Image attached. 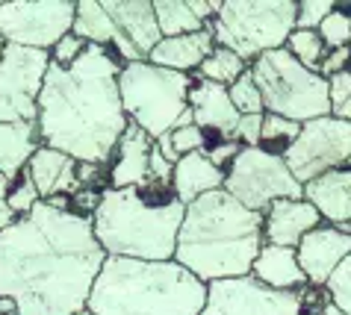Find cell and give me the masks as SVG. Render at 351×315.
<instances>
[{
	"instance_id": "cell-1",
	"label": "cell",
	"mask_w": 351,
	"mask_h": 315,
	"mask_svg": "<svg viewBox=\"0 0 351 315\" xmlns=\"http://www.w3.org/2000/svg\"><path fill=\"white\" fill-rule=\"evenodd\" d=\"M104 260L86 215L38 201L0 233V298L15 315H77Z\"/></svg>"
},
{
	"instance_id": "cell-2",
	"label": "cell",
	"mask_w": 351,
	"mask_h": 315,
	"mask_svg": "<svg viewBox=\"0 0 351 315\" xmlns=\"http://www.w3.org/2000/svg\"><path fill=\"white\" fill-rule=\"evenodd\" d=\"M119 68V59L97 45H86V51L65 68L47 65L36 101L38 142L74 162H110L128 127L115 83Z\"/></svg>"
},
{
	"instance_id": "cell-3",
	"label": "cell",
	"mask_w": 351,
	"mask_h": 315,
	"mask_svg": "<svg viewBox=\"0 0 351 315\" xmlns=\"http://www.w3.org/2000/svg\"><path fill=\"white\" fill-rule=\"evenodd\" d=\"M263 248V215L245 210L224 189L183 206L174 262L201 283L248 277Z\"/></svg>"
},
{
	"instance_id": "cell-4",
	"label": "cell",
	"mask_w": 351,
	"mask_h": 315,
	"mask_svg": "<svg viewBox=\"0 0 351 315\" xmlns=\"http://www.w3.org/2000/svg\"><path fill=\"white\" fill-rule=\"evenodd\" d=\"M101 251L115 260L169 262L183 221L171 183L148 180L139 189H104L89 215Z\"/></svg>"
},
{
	"instance_id": "cell-5",
	"label": "cell",
	"mask_w": 351,
	"mask_h": 315,
	"mask_svg": "<svg viewBox=\"0 0 351 315\" xmlns=\"http://www.w3.org/2000/svg\"><path fill=\"white\" fill-rule=\"evenodd\" d=\"M207 283L169 262L106 257L86 310L95 315H201Z\"/></svg>"
},
{
	"instance_id": "cell-6",
	"label": "cell",
	"mask_w": 351,
	"mask_h": 315,
	"mask_svg": "<svg viewBox=\"0 0 351 315\" xmlns=\"http://www.w3.org/2000/svg\"><path fill=\"white\" fill-rule=\"evenodd\" d=\"M119 101L128 121L136 124L148 139L171 133L174 127L192 124V112L186 103L189 74H178L169 68H157L151 62H128L119 68Z\"/></svg>"
},
{
	"instance_id": "cell-7",
	"label": "cell",
	"mask_w": 351,
	"mask_h": 315,
	"mask_svg": "<svg viewBox=\"0 0 351 315\" xmlns=\"http://www.w3.org/2000/svg\"><path fill=\"white\" fill-rule=\"evenodd\" d=\"M295 0H219L207 24L213 42L237 53L242 62L278 51L295 29Z\"/></svg>"
},
{
	"instance_id": "cell-8",
	"label": "cell",
	"mask_w": 351,
	"mask_h": 315,
	"mask_svg": "<svg viewBox=\"0 0 351 315\" xmlns=\"http://www.w3.org/2000/svg\"><path fill=\"white\" fill-rule=\"evenodd\" d=\"M248 71L254 86L260 88L263 112L280 115L295 124H307L313 118L330 115L328 80L298 65L284 47L257 56L248 65Z\"/></svg>"
},
{
	"instance_id": "cell-9",
	"label": "cell",
	"mask_w": 351,
	"mask_h": 315,
	"mask_svg": "<svg viewBox=\"0 0 351 315\" xmlns=\"http://www.w3.org/2000/svg\"><path fill=\"white\" fill-rule=\"evenodd\" d=\"M221 189L257 215L266 212L275 201L301 198V183L289 174L284 156L266 153L260 147H242L224 171Z\"/></svg>"
},
{
	"instance_id": "cell-10",
	"label": "cell",
	"mask_w": 351,
	"mask_h": 315,
	"mask_svg": "<svg viewBox=\"0 0 351 315\" xmlns=\"http://www.w3.org/2000/svg\"><path fill=\"white\" fill-rule=\"evenodd\" d=\"M284 162L301 186L328 171L351 168V121L325 115L301 124L295 142L284 153Z\"/></svg>"
},
{
	"instance_id": "cell-11",
	"label": "cell",
	"mask_w": 351,
	"mask_h": 315,
	"mask_svg": "<svg viewBox=\"0 0 351 315\" xmlns=\"http://www.w3.org/2000/svg\"><path fill=\"white\" fill-rule=\"evenodd\" d=\"M74 24L71 0H15L0 3V45L51 51Z\"/></svg>"
},
{
	"instance_id": "cell-12",
	"label": "cell",
	"mask_w": 351,
	"mask_h": 315,
	"mask_svg": "<svg viewBox=\"0 0 351 315\" xmlns=\"http://www.w3.org/2000/svg\"><path fill=\"white\" fill-rule=\"evenodd\" d=\"M51 56L18 45H0V124H36V101Z\"/></svg>"
},
{
	"instance_id": "cell-13",
	"label": "cell",
	"mask_w": 351,
	"mask_h": 315,
	"mask_svg": "<svg viewBox=\"0 0 351 315\" xmlns=\"http://www.w3.org/2000/svg\"><path fill=\"white\" fill-rule=\"evenodd\" d=\"M201 315H304L301 294L275 292L251 277L207 283Z\"/></svg>"
},
{
	"instance_id": "cell-14",
	"label": "cell",
	"mask_w": 351,
	"mask_h": 315,
	"mask_svg": "<svg viewBox=\"0 0 351 315\" xmlns=\"http://www.w3.org/2000/svg\"><path fill=\"white\" fill-rule=\"evenodd\" d=\"M351 253V233H343L328 224H319L316 230H310L304 239L295 244L298 265L304 271L310 286L325 289L328 277L337 271V265Z\"/></svg>"
},
{
	"instance_id": "cell-15",
	"label": "cell",
	"mask_w": 351,
	"mask_h": 315,
	"mask_svg": "<svg viewBox=\"0 0 351 315\" xmlns=\"http://www.w3.org/2000/svg\"><path fill=\"white\" fill-rule=\"evenodd\" d=\"M301 198L319 212L322 221H328V227L351 233V168L328 171L304 183Z\"/></svg>"
},
{
	"instance_id": "cell-16",
	"label": "cell",
	"mask_w": 351,
	"mask_h": 315,
	"mask_svg": "<svg viewBox=\"0 0 351 315\" xmlns=\"http://www.w3.org/2000/svg\"><path fill=\"white\" fill-rule=\"evenodd\" d=\"M322 224L319 212L304 198L275 201L263 212V244H278V248H295L310 230Z\"/></svg>"
},
{
	"instance_id": "cell-17",
	"label": "cell",
	"mask_w": 351,
	"mask_h": 315,
	"mask_svg": "<svg viewBox=\"0 0 351 315\" xmlns=\"http://www.w3.org/2000/svg\"><path fill=\"white\" fill-rule=\"evenodd\" d=\"M186 103H189V112H192V124L201 127L204 133H219L221 142L233 139V130H237V121H239V112L233 110L230 97H228V88L216 86V83H207V80H198L189 86V94H186Z\"/></svg>"
},
{
	"instance_id": "cell-18",
	"label": "cell",
	"mask_w": 351,
	"mask_h": 315,
	"mask_svg": "<svg viewBox=\"0 0 351 315\" xmlns=\"http://www.w3.org/2000/svg\"><path fill=\"white\" fill-rule=\"evenodd\" d=\"M24 174L30 177V183L36 186L42 201L71 198V194L80 189V183H77V162L71 156L53 151V147H45V144L30 156Z\"/></svg>"
},
{
	"instance_id": "cell-19",
	"label": "cell",
	"mask_w": 351,
	"mask_h": 315,
	"mask_svg": "<svg viewBox=\"0 0 351 315\" xmlns=\"http://www.w3.org/2000/svg\"><path fill=\"white\" fill-rule=\"evenodd\" d=\"M154 139H148L139 127L130 124L124 127L119 144L112 151V168H110V186L106 189H139L148 183V160H151Z\"/></svg>"
},
{
	"instance_id": "cell-20",
	"label": "cell",
	"mask_w": 351,
	"mask_h": 315,
	"mask_svg": "<svg viewBox=\"0 0 351 315\" xmlns=\"http://www.w3.org/2000/svg\"><path fill=\"white\" fill-rule=\"evenodd\" d=\"M104 12L112 18V24L119 27V33L139 51L142 59L160 45V27L154 18V3L151 0H106Z\"/></svg>"
},
{
	"instance_id": "cell-21",
	"label": "cell",
	"mask_w": 351,
	"mask_h": 315,
	"mask_svg": "<svg viewBox=\"0 0 351 315\" xmlns=\"http://www.w3.org/2000/svg\"><path fill=\"white\" fill-rule=\"evenodd\" d=\"M248 277L275 292H298L301 286H307V277L298 265L295 248H278V244H263L254 257Z\"/></svg>"
},
{
	"instance_id": "cell-22",
	"label": "cell",
	"mask_w": 351,
	"mask_h": 315,
	"mask_svg": "<svg viewBox=\"0 0 351 315\" xmlns=\"http://www.w3.org/2000/svg\"><path fill=\"white\" fill-rule=\"evenodd\" d=\"M213 47H216L213 33H210V27H204L189 36L160 38V45L148 53L145 62H151L157 68H169V71H178V74H189L192 68H198L213 53Z\"/></svg>"
},
{
	"instance_id": "cell-23",
	"label": "cell",
	"mask_w": 351,
	"mask_h": 315,
	"mask_svg": "<svg viewBox=\"0 0 351 315\" xmlns=\"http://www.w3.org/2000/svg\"><path fill=\"white\" fill-rule=\"evenodd\" d=\"M224 183V171L207 160V153H189L180 156L171 168V194L178 203H192L210 192H219Z\"/></svg>"
},
{
	"instance_id": "cell-24",
	"label": "cell",
	"mask_w": 351,
	"mask_h": 315,
	"mask_svg": "<svg viewBox=\"0 0 351 315\" xmlns=\"http://www.w3.org/2000/svg\"><path fill=\"white\" fill-rule=\"evenodd\" d=\"M38 147H42V142H38L36 124L30 121L0 124V174L6 180H18Z\"/></svg>"
},
{
	"instance_id": "cell-25",
	"label": "cell",
	"mask_w": 351,
	"mask_h": 315,
	"mask_svg": "<svg viewBox=\"0 0 351 315\" xmlns=\"http://www.w3.org/2000/svg\"><path fill=\"white\" fill-rule=\"evenodd\" d=\"M154 18H157L162 38L189 36V33H198V29L207 27L189 12L186 0H154Z\"/></svg>"
},
{
	"instance_id": "cell-26",
	"label": "cell",
	"mask_w": 351,
	"mask_h": 315,
	"mask_svg": "<svg viewBox=\"0 0 351 315\" xmlns=\"http://www.w3.org/2000/svg\"><path fill=\"white\" fill-rule=\"evenodd\" d=\"M245 71H248V62H242V59L233 53V51H228V47H219V45L213 47V53L198 65L201 80L216 83V86H224V88L237 83Z\"/></svg>"
},
{
	"instance_id": "cell-27",
	"label": "cell",
	"mask_w": 351,
	"mask_h": 315,
	"mask_svg": "<svg viewBox=\"0 0 351 315\" xmlns=\"http://www.w3.org/2000/svg\"><path fill=\"white\" fill-rule=\"evenodd\" d=\"M301 130V124L295 121H287L280 115H269L263 112V127H260V151L266 153H275V156H284L289 151V144L295 142V136Z\"/></svg>"
},
{
	"instance_id": "cell-28",
	"label": "cell",
	"mask_w": 351,
	"mask_h": 315,
	"mask_svg": "<svg viewBox=\"0 0 351 315\" xmlns=\"http://www.w3.org/2000/svg\"><path fill=\"white\" fill-rule=\"evenodd\" d=\"M284 51L295 59L298 65H304L307 71H319V65H322V59H325L328 47L322 45L316 29H292L287 45H284Z\"/></svg>"
},
{
	"instance_id": "cell-29",
	"label": "cell",
	"mask_w": 351,
	"mask_h": 315,
	"mask_svg": "<svg viewBox=\"0 0 351 315\" xmlns=\"http://www.w3.org/2000/svg\"><path fill=\"white\" fill-rule=\"evenodd\" d=\"M228 97L239 115H263V97L254 80H251V71H245L237 83L228 86Z\"/></svg>"
},
{
	"instance_id": "cell-30",
	"label": "cell",
	"mask_w": 351,
	"mask_h": 315,
	"mask_svg": "<svg viewBox=\"0 0 351 315\" xmlns=\"http://www.w3.org/2000/svg\"><path fill=\"white\" fill-rule=\"evenodd\" d=\"M325 292H328V301L334 303L339 312L351 315V253L337 265V271L328 277Z\"/></svg>"
},
{
	"instance_id": "cell-31",
	"label": "cell",
	"mask_w": 351,
	"mask_h": 315,
	"mask_svg": "<svg viewBox=\"0 0 351 315\" xmlns=\"http://www.w3.org/2000/svg\"><path fill=\"white\" fill-rule=\"evenodd\" d=\"M328 106L339 121H351V68L328 77Z\"/></svg>"
},
{
	"instance_id": "cell-32",
	"label": "cell",
	"mask_w": 351,
	"mask_h": 315,
	"mask_svg": "<svg viewBox=\"0 0 351 315\" xmlns=\"http://www.w3.org/2000/svg\"><path fill=\"white\" fill-rule=\"evenodd\" d=\"M316 33L322 38V45L328 47V51H337V47H348V38H351V18L348 12H339L334 9L325 21L316 27Z\"/></svg>"
},
{
	"instance_id": "cell-33",
	"label": "cell",
	"mask_w": 351,
	"mask_h": 315,
	"mask_svg": "<svg viewBox=\"0 0 351 315\" xmlns=\"http://www.w3.org/2000/svg\"><path fill=\"white\" fill-rule=\"evenodd\" d=\"M42 201L36 192V186L30 183V177H27L21 171V180H12V186H9V194H6V206L12 210L15 218H24V215L33 212V206Z\"/></svg>"
},
{
	"instance_id": "cell-34",
	"label": "cell",
	"mask_w": 351,
	"mask_h": 315,
	"mask_svg": "<svg viewBox=\"0 0 351 315\" xmlns=\"http://www.w3.org/2000/svg\"><path fill=\"white\" fill-rule=\"evenodd\" d=\"M334 9L330 0H304L295 6V29H316Z\"/></svg>"
},
{
	"instance_id": "cell-35",
	"label": "cell",
	"mask_w": 351,
	"mask_h": 315,
	"mask_svg": "<svg viewBox=\"0 0 351 315\" xmlns=\"http://www.w3.org/2000/svg\"><path fill=\"white\" fill-rule=\"evenodd\" d=\"M83 51H86V42H83V38L74 36V33H65L60 42H56L51 51H47V56H51L53 65H62V68H65V65H71Z\"/></svg>"
},
{
	"instance_id": "cell-36",
	"label": "cell",
	"mask_w": 351,
	"mask_h": 315,
	"mask_svg": "<svg viewBox=\"0 0 351 315\" xmlns=\"http://www.w3.org/2000/svg\"><path fill=\"white\" fill-rule=\"evenodd\" d=\"M260 127H263V115H239L237 130H233V142H239L242 147H257Z\"/></svg>"
},
{
	"instance_id": "cell-37",
	"label": "cell",
	"mask_w": 351,
	"mask_h": 315,
	"mask_svg": "<svg viewBox=\"0 0 351 315\" xmlns=\"http://www.w3.org/2000/svg\"><path fill=\"white\" fill-rule=\"evenodd\" d=\"M239 151H242V144H239V142H233V139H228V142L210 144L204 153H207V160H210L213 165H216L219 171H228V165H230L233 160H237V153H239Z\"/></svg>"
},
{
	"instance_id": "cell-38",
	"label": "cell",
	"mask_w": 351,
	"mask_h": 315,
	"mask_svg": "<svg viewBox=\"0 0 351 315\" xmlns=\"http://www.w3.org/2000/svg\"><path fill=\"white\" fill-rule=\"evenodd\" d=\"M348 65H351V47H337V51H328L325 59H322V65H319V77H334L339 71H348Z\"/></svg>"
},
{
	"instance_id": "cell-39",
	"label": "cell",
	"mask_w": 351,
	"mask_h": 315,
	"mask_svg": "<svg viewBox=\"0 0 351 315\" xmlns=\"http://www.w3.org/2000/svg\"><path fill=\"white\" fill-rule=\"evenodd\" d=\"M9 186H12V180H6L3 174H0V233H3L9 224L15 221V215H12V210L6 206V194H9Z\"/></svg>"
},
{
	"instance_id": "cell-40",
	"label": "cell",
	"mask_w": 351,
	"mask_h": 315,
	"mask_svg": "<svg viewBox=\"0 0 351 315\" xmlns=\"http://www.w3.org/2000/svg\"><path fill=\"white\" fill-rule=\"evenodd\" d=\"M304 315H343V312H339V310L334 307V303L328 301V303H322L319 310H313V312H304Z\"/></svg>"
},
{
	"instance_id": "cell-41",
	"label": "cell",
	"mask_w": 351,
	"mask_h": 315,
	"mask_svg": "<svg viewBox=\"0 0 351 315\" xmlns=\"http://www.w3.org/2000/svg\"><path fill=\"white\" fill-rule=\"evenodd\" d=\"M77 315H95V312H89V310H80V312H77Z\"/></svg>"
},
{
	"instance_id": "cell-42",
	"label": "cell",
	"mask_w": 351,
	"mask_h": 315,
	"mask_svg": "<svg viewBox=\"0 0 351 315\" xmlns=\"http://www.w3.org/2000/svg\"><path fill=\"white\" fill-rule=\"evenodd\" d=\"M348 18H351V15H348ZM348 47H351V38H348Z\"/></svg>"
}]
</instances>
